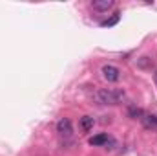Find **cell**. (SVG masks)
I'll return each mask as SVG.
<instances>
[{
    "mask_svg": "<svg viewBox=\"0 0 157 156\" xmlns=\"http://www.w3.org/2000/svg\"><path fill=\"white\" fill-rule=\"evenodd\" d=\"M93 99L99 105H117V103H121V99H124V92L113 90V88H99L93 94Z\"/></svg>",
    "mask_w": 157,
    "mask_h": 156,
    "instance_id": "6da1fadb",
    "label": "cell"
},
{
    "mask_svg": "<svg viewBox=\"0 0 157 156\" xmlns=\"http://www.w3.org/2000/svg\"><path fill=\"white\" fill-rule=\"evenodd\" d=\"M102 76H104L106 81L115 83L121 77V70H119L117 66H113V64H106V66H102Z\"/></svg>",
    "mask_w": 157,
    "mask_h": 156,
    "instance_id": "7a4b0ae2",
    "label": "cell"
},
{
    "mask_svg": "<svg viewBox=\"0 0 157 156\" xmlns=\"http://www.w3.org/2000/svg\"><path fill=\"white\" fill-rule=\"evenodd\" d=\"M71 121L68 119V117H62L59 123H57V132L59 134H62V136H70L71 134Z\"/></svg>",
    "mask_w": 157,
    "mask_h": 156,
    "instance_id": "3957f363",
    "label": "cell"
},
{
    "mask_svg": "<svg viewBox=\"0 0 157 156\" xmlns=\"http://www.w3.org/2000/svg\"><path fill=\"white\" fill-rule=\"evenodd\" d=\"M93 125H95V119L91 116H84V117H80V121H78V129L82 132H90L93 129Z\"/></svg>",
    "mask_w": 157,
    "mask_h": 156,
    "instance_id": "277c9868",
    "label": "cell"
},
{
    "mask_svg": "<svg viewBox=\"0 0 157 156\" xmlns=\"http://www.w3.org/2000/svg\"><path fill=\"white\" fill-rule=\"evenodd\" d=\"M91 6L97 11H108L110 7H113V0H93Z\"/></svg>",
    "mask_w": 157,
    "mask_h": 156,
    "instance_id": "5b68a950",
    "label": "cell"
},
{
    "mask_svg": "<svg viewBox=\"0 0 157 156\" xmlns=\"http://www.w3.org/2000/svg\"><path fill=\"white\" fill-rule=\"evenodd\" d=\"M104 143H108V134H97V136L90 138V145H93V147H99Z\"/></svg>",
    "mask_w": 157,
    "mask_h": 156,
    "instance_id": "8992f818",
    "label": "cell"
},
{
    "mask_svg": "<svg viewBox=\"0 0 157 156\" xmlns=\"http://www.w3.org/2000/svg\"><path fill=\"white\" fill-rule=\"evenodd\" d=\"M117 22H119V13H115V15H113L112 18H108V20H104V22H102L101 26H104V28H108V26H115Z\"/></svg>",
    "mask_w": 157,
    "mask_h": 156,
    "instance_id": "52a82bcc",
    "label": "cell"
},
{
    "mask_svg": "<svg viewBox=\"0 0 157 156\" xmlns=\"http://www.w3.org/2000/svg\"><path fill=\"white\" fill-rule=\"evenodd\" d=\"M130 116H133V117H141V116H144V114H143V110H139V109L132 107V109H130Z\"/></svg>",
    "mask_w": 157,
    "mask_h": 156,
    "instance_id": "ba28073f",
    "label": "cell"
},
{
    "mask_svg": "<svg viewBox=\"0 0 157 156\" xmlns=\"http://www.w3.org/2000/svg\"><path fill=\"white\" fill-rule=\"evenodd\" d=\"M155 81H157V72H155Z\"/></svg>",
    "mask_w": 157,
    "mask_h": 156,
    "instance_id": "9c48e42d",
    "label": "cell"
}]
</instances>
